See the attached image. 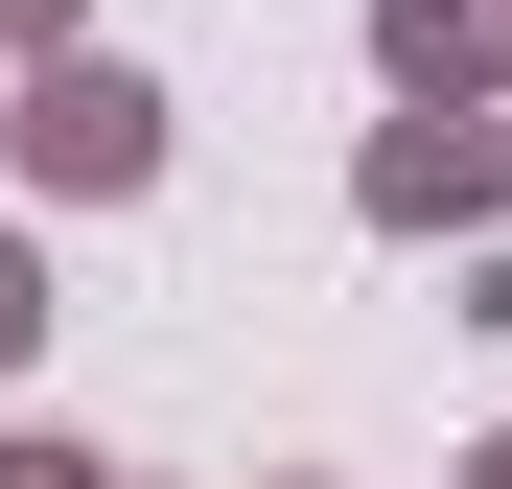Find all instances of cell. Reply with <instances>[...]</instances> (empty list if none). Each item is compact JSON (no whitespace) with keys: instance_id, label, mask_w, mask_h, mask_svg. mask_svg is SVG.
<instances>
[{"instance_id":"cell-1","label":"cell","mask_w":512,"mask_h":489,"mask_svg":"<svg viewBox=\"0 0 512 489\" xmlns=\"http://www.w3.org/2000/svg\"><path fill=\"white\" fill-rule=\"evenodd\" d=\"M24 163H47V187H140V94H117V70H47Z\"/></svg>"}]
</instances>
